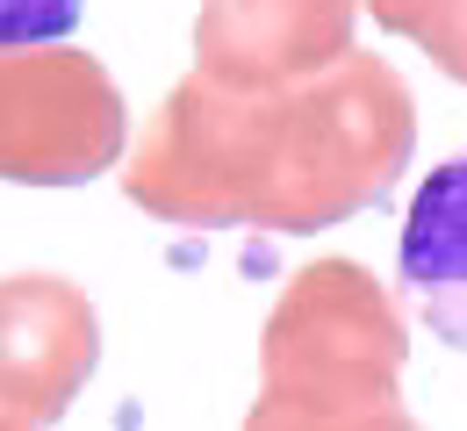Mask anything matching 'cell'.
Returning a JSON list of instances; mask_svg holds the SVG:
<instances>
[{"label":"cell","mask_w":467,"mask_h":431,"mask_svg":"<svg viewBox=\"0 0 467 431\" xmlns=\"http://www.w3.org/2000/svg\"><path fill=\"white\" fill-rule=\"evenodd\" d=\"M396 266H403V295L424 316V331H439L453 353H467V151L446 159L439 173H424L403 216Z\"/></svg>","instance_id":"obj_1"},{"label":"cell","mask_w":467,"mask_h":431,"mask_svg":"<svg viewBox=\"0 0 467 431\" xmlns=\"http://www.w3.org/2000/svg\"><path fill=\"white\" fill-rule=\"evenodd\" d=\"M216 44H259L266 58H295L302 44L309 51H331L346 36V7L338 0H216Z\"/></svg>","instance_id":"obj_2"},{"label":"cell","mask_w":467,"mask_h":431,"mask_svg":"<svg viewBox=\"0 0 467 431\" xmlns=\"http://www.w3.org/2000/svg\"><path fill=\"white\" fill-rule=\"evenodd\" d=\"M87 0H0V51H36L79 29Z\"/></svg>","instance_id":"obj_3"},{"label":"cell","mask_w":467,"mask_h":431,"mask_svg":"<svg viewBox=\"0 0 467 431\" xmlns=\"http://www.w3.org/2000/svg\"><path fill=\"white\" fill-rule=\"evenodd\" d=\"M252 431H309V425H302V417H288L281 403H266V410L252 417ZM317 431H324V425H317ZM367 431H410V425H403V417H396V410H389L381 425H367Z\"/></svg>","instance_id":"obj_4"}]
</instances>
